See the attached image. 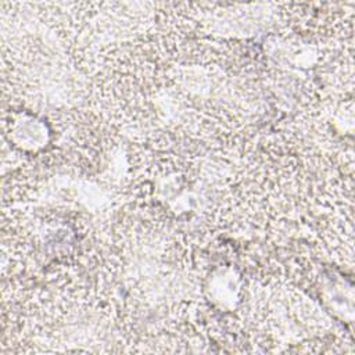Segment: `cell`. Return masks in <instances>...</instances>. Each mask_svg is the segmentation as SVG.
<instances>
[{"mask_svg":"<svg viewBox=\"0 0 355 355\" xmlns=\"http://www.w3.org/2000/svg\"><path fill=\"white\" fill-rule=\"evenodd\" d=\"M209 301L218 304L222 308L232 309L240 300V279L236 270L222 269L215 273L208 283Z\"/></svg>","mask_w":355,"mask_h":355,"instance_id":"obj_2","label":"cell"},{"mask_svg":"<svg viewBox=\"0 0 355 355\" xmlns=\"http://www.w3.org/2000/svg\"><path fill=\"white\" fill-rule=\"evenodd\" d=\"M4 136L12 147L26 154L44 150L51 140V132L46 119L31 111L18 110L4 118Z\"/></svg>","mask_w":355,"mask_h":355,"instance_id":"obj_1","label":"cell"}]
</instances>
